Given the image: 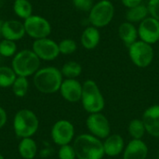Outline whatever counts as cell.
Listing matches in <instances>:
<instances>
[{
	"label": "cell",
	"mask_w": 159,
	"mask_h": 159,
	"mask_svg": "<svg viewBox=\"0 0 159 159\" xmlns=\"http://www.w3.org/2000/svg\"><path fill=\"white\" fill-rule=\"evenodd\" d=\"M128 132L132 140H143L146 133V129L142 118L132 119L129 123Z\"/></svg>",
	"instance_id": "obj_23"
},
{
	"label": "cell",
	"mask_w": 159,
	"mask_h": 159,
	"mask_svg": "<svg viewBox=\"0 0 159 159\" xmlns=\"http://www.w3.org/2000/svg\"><path fill=\"white\" fill-rule=\"evenodd\" d=\"M59 92L66 102L71 103L78 102L81 101L82 84L77 79L64 78Z\"/></svg>",
	"instance_id": "obj_13"
},
{
	"label": "cell",
	"mask_w": 159,
	"mask_h": 159,
	"mask_svg": "<svg viewBox=\"0 0 159 159\" xmlns=\"http://www.w3.org/2000/svg\"><path fill=\"white\" fill-rule=\"evenodd\" d=\"M102 143L104 155L110 157L122 155L126 146L125 141L120 134H110L106 139L103 140Z\"/></svg>",
	"instance_id": "obj_17"
},
{
	"label": "cell",
	"mask_w": 159,
	"mask_h": 159,
	"mask_svg": "<svg viewBox=\"0 0 159 159\" xmlns=\"http://www.w3.org/2000/svg\"><path fill=\"white\" fill-rule=\"evenodd\" d=\"M17 52L18 51L16 42L7 39H3L0 41V57L13 58Z\"/></svg>",
	"instance_id": "obj_27"
},
{
	"label": "cell",
	"mask_w": 159,
	"mask_h": 159,
	"mask_svg": "<svg viewBox=\"0 0 159 159\" xmlns=\"http://www.w3.org/2000/svg\"><path fill=\"white\" fill-rule=\"evenodd\" d=\"M13 131L20 138L33 137L39 129V119L36 114L27 108L19 110L13 117Z\"/></svg>",
	"instance_id": "obj_3"
},
{
	"label": "cell",
	"mask_w": 159,
	"mask_h": 159,
	"mask_svg": "<svg viewBox=\"0 0 159 159\" xmlns=\"http://www.w3.org/2000/svg\"><path fill=\"white\" fill-rule=\"evenodd\" d=\"M30 88V82L28 77L23 76H17L16 80L14 81L11 89L13 94L18 98H23L27 95Z\"/></svg>",
	"instance_id": "obj_26"
},
{
	"label": "cell",
	"mask_w": 159,
	"mask_h": 159,
	"mask_svg": "<svg viewBox=\"0 0 159 159\" xmlns=\"http://www.w3.org/2000/svg\"><path fill=\"white\" fill-rule=\"evenodd\" d=\"M13 11L20 19L26 20L33 15V6L29 0H15L13 3Z\"/></svg>",
	"instance_id": "obj_22"
},
{
	"label": "cell",
	"mask_w": 159,
	"mask_h": 159,
	"mask_svg": "<svg viewBox=\"0 0 159 159\" xmlns=\"http://www.w3.org/2000/svg\"><path fill=\"white\" fill-rule=\"evenodd\" d=\"M142 120L146 133L154 138H159V104L148 107L143 114Z\"/></svg>",
	"instance_id": "obj_14"
},
{
	"label": "cell",
	"mask_w": 159,
	"mask_h": 159,
	"mask_svg": "<svg viewBox=\"0 0 159 159\" xmlns=\"http://www.w3.org/2000/svg\"><path fill=\"white\" fill-rule=\"evenodd\" d=\"M1 1H2V0H0V2H1Z\"/></svg>",
	"instance_id": "obj_36"
},
{
	"label": "cell",
	"mask_w": 159,
	"mask_h": 159,
	"mask_svg": "<svg viewBox=\"0 0 159 159\" xmlns=\"http://www.w3.org/2000/svg\"><path fill=\"white\" fill-rule=\"evenodd\" d=\"M86 127L89 134L102 141L106 139L111 134V125L109 119L102 112L89 114L86 119Z\"/></svg>",
	"instance_id": "obj_10"
},
{
	"label": "cell",
	"mask_w": 159,
	"mask_h": 159,
	"mask_svg": "<svg viewBox=\"0 0 159 159\" xmlns=\"http://www.w3.org/2000/svg\"><path fill=\"white\" fill-rule=\"evenodd\" d=\"M7 122V113L2 106H0V129L6 126Z\"/></svg>",
	"instance_id": "obj_33"
},
{
	"label": "cell",
	"mask_w": 159,
	"mask_h": 159,
	"mask_svg": "<svg viewBox=\"0 0 159 159\" xmlns=\"http://www.w3.org/2000/svg\"><path fill=\"white\" fill-rule=\"evenodd\" d=\"M32 50L36 54L40 61H54L61 54L59 44L48 37L34 40L32 46Z\"/></svg>",
	"instance_id": "obj_11"
},
{
	"label": "cell",
	"mask_w": 159,
	"mask_h": 159,
	"mask_svg": "<svg viewBox=\"0 0 159 159\" xmlns=\"http://www.w3.org/2000/svg\"><path fill=\"white\" fill-rule=\"evenodd\" d=\"M80 102L83 109L88 114L101 113L105 106L104 97L98 84L92 79H88L82 84V96Z\"/></svg>",
	"instance_id": "obj_4"
},
{
	"label": "cell",
	"mask_w": 159,
	"mask_h": 159,
	"mask_svg": "<svg viewBox=\"0 0 159 159\" xmlns=\"http://www.w3.org/2000/svg\"><path fill=\"white\" fill-rule=\"evenodd\" d=\"M18 153L22 159H34L38 154L36 142L32 137L20 139L18 144Z\"/></svg>",
	"instance_id": "obj_20"
},
{
	"label": "cell",
	"mask_w": 159,
	"mask_h": 159,
	"mask_svg": "<svg viewBox=\"0 0 159 159\" xmlns=\"http://www.w3.org/2000/svg\"><path fill=\"white\" fill-rule=\"evenodd\" d=\"M40 59L32 49L18 51L11 61V68L17 76H33L40 69Z\"/></svg>",
	"instance_id": "obj_5"
},
{
	"label": "cell",
	"mask_w": 159,
	"mask_h": 159,
	"mask_svg": "<svg viewBox=\"0 0 159 159\" xmlns=\"http://www.w3.org/2000/svg\"><path fill=\"white\" fill-rule=\"evenodd\" d=\"M138 36L140 40L154 45L159 41V20L148 16L138 26Z\"/></svg>",
	"instance_id": "obj_12"
},
{
	"label": "cell",
	"mask_w": 159,
	"mask_h": 159,
	"mask_svg": "<svg viewBox=\"0 0 159 159\" xmlns=\"http://www.w3.org/2000/svg\"><path fill=\"white\" fill-rule=\"evenodd\" d=\"M61 72L62 74L63 78L76 79L82 74V66L77 61H70L62 65Z\"/></svg>",
	"instance_id": "obj_24"
},
{
	"label": "cell",
	"mask_w": 159,
	"mask_h": 159,
	"mask_svg": "<svg viewBox=\"0 0 159 159\" xmlns=\"http://www.w3.org/2000/svg\"><path fill=\"white\" fill-rule=\"evenodd\" d=\"M50 136L52 142L58 146L71 144L75 138V126L67 119H60L53 124Z\"/></svg>",
	"instance_id": "obj_9"
},
{
	"label": "cell",
	"mask_w": 159,
	"mask_h": 159,
	"mask_svg": "<svg viewBox=\"0 0 159 159\" xmlns=\"http://www.w3.org/2000/svg\"><path fill=\"white\" fill-rule=\"evenodd\" d=\"M16 78L17 75L13 71L11 66H0V89L11 88Z\"/></svg>",
	"instance_id": "obj_25"
},
{
	"label": "cell",
	"mask_w": 159,
	"mask_h": 159,
	"mask_svg": "<svg viewBox=\"0 0 159 159\" xmlns=\"http://www.w3.org/2000/svg\"><path fill=\"white\" fill-rule=\"evenodd\" d=\"M75 7L80 11L89 12L94 5L93 0H73Z\"/></svg>",
	"instance_id": "obj_30"
},
{
	"label": "cell",
	"mask_w": 159,
	"mask_h": 159,
	"mask_svg": "<svg viewBox=\"0 0 159 159\" xmlns=\"http://www.w3.org/2000/svg\"><path fill=\"white\" fill-rule=\"evenodd\" d=\"M148 152V146L143 140L131 139L125 146L122 159H146Z\"/></svg>",
	"instance_id": "obj_16"
},
{
	"label": "cell",
	"mask_w": 159,
	"mask_h": 159,
	"mask_svg": "<svg viewBox=\"0 0 159 159\" xmlns=\"http://www.w3.org/2000/svg\"><path fill=\"white\" fill-rule=\"evenodd\" d=\"M3 23H4V20H0V34H1V31H2V27H3Z\"/></svg>",
	"instance_id": "obj_34"
},
{
	"label": "cell",
	"mask_w": 159,
	"mask_h": 159,
	"mask_svg": "<svg viewBox=\"0 0 159 159\" xmlns=\"http://www.w3.org/2000/svg\"><path fill=\"white\" fill-rule=\"evenodd\" d=\"M115 7L110 0H100L95 3L89 12V21L91 26L98 29L111 23L115 17Z\"/></svg>",
	"instance_id": "obj_6"
},
{
	"label": "cell",
	"mask_w": 159,
	"mask_h": 159,
	"mask_svg": "<svg viewBox=\"0 0 159 159\" xmlns=\"http://www.w3.org/2000/svg\"><path fill=\"white\" fill-rule=\"evenodd\" d=\"M58 158L59 159H77L76 154L73 144H66L59 146L58 150Z\"/></svg>",
	"instance_id": "obj_29"
},
{
	"label": "cell",
	"mask_w": 159,
	"mask_h": 159,
	"mask_svg": "<svg viewBox=\"0 0 159 159\" xmlns=\"http://www.w3.org/2000/svg\"><path fill=\"white\" fill-rule=\"evenodd\" d=\"M128 48L129 59L135 66L146 68L153 62L155 52L152 45L142 40H137Z\"/></svg>",
	"instance_id": "obj_7"
},
{
	"label": "cell",
	"mask_w": 159,
	"mask_h": 159,
	"mask_svg": "<svg viewBox=\"0 0 159 159\" xmlns=\"http://www.w3.org/2000/svg\"><path fill=\"white\" fill-rule=\"evenodd\" d=\"M73 146L77 159H102L105 156L102 141L89 133L76 136Z\"/></svg>",
	"instance_id": "obj_2"
},
{
	"label": "cell",
	"mask_w": 159,
	"mask_h": 159,
	"mask_svg": "<svg viewBox=\"0 0 159 159\" xmlns=\"http://www.w3.org/2000/svg\"><path fill=\"white\" fill-rule=\"evenodd\" d=\"M118 35L123 43L129 48L138 40V28L133 23L126 20L119 25Z\"/></svg>",
	"instance_id": "obj_18"
},
{
	"label": "cell",
	"mask_w": 159,
	"mask_h": 159,
	"mask_svg": "<svg viewBox=\"0 0 159 159\" xmlns=\"http://www.w3.org/2000/svg\"><path fill=\"white\" fill-rule=\"evenodd\" d=\"M25 33L31 38L37 40L47 38L51 34V24L44 17L39 15H32L23 21Z\"/></svg>",
	"instance_id": "obj_8"
},
{
	"label": "cell",
	"mask_w": 159,
	"mask_h": 159,
	"mask_svg": "<svg viewBox=\"0 0 159 159\" xmlns=\"http://www.w3.org/2000/svg\"><path fill=\"white\" fill-rule=\"evenodd\" d=\"M121 2L128 9L143 4V0H121Z\"/></svg>",
	"instance_id": "obj_32"
},
{
	"label": "cell",
	"mask_w": 159,
	"mask_h": 159,
	"mask_svg": "<svg viewBox=\"0 0 159 159\" xmlns=\"http://www.w3.org/2000/svg\"><path fill=\"white\" fill-rule=\"evenodd\" d=\"M158 159H159V157H158Z\"/></svg>",
	"instance_id": "obj_37"
},
{
	"label": "cell",
	"mask_w": 159,
	"mask_h": 159,
	"mask_svg": "<svg viewBox=\"0 0 159 159\" xmlns=\"http://www.w3.org/2000/svg\"><path fill=\"white\" fill-rule=\"evenodd\" d=\"M149 15L148 7L141 4L137 7L129 8L126 12V20L131 23H140Z\"/></svg>",
	"instance_id": "obj_21"
},
{
	"label": "cell",
	"mask_w": 159,
	"mask_h": 159,
	"mask_svg": "<svg viewBox=\"0 0 159 159\" xmlns=\"http://www.w3.org/2000/svg\"><path fill=\"white\" fill-rule=\"evenodd\" d=\"M147 7L149 14L159 20V0H149Z\"/></svg>",
	"instance_id": "obj_31"
},
{
	"label": "cell",
	"mask_w": 159,
	"mask_h": 159,
	"mask_svg": "<svg viewBox=\"0 0 159 159\" xmlns=\"http://www.w3.org/2000/svg\"><path fill=\"white\" fill-rule=\"evenodd\" d=\"M25 34L26 33H25L23 22L18 20H4L1 34H0V36H2L3 39L16 42L18 40L22 39Z\"/></svg>",
	"instance_id": "obj_15"
},
{
	"label": "cell",
	"mask_w": 159,
	"mask_h": 159,
	"mask_svg": "<svg viewBox=\"0 0 159 159\" xmlns=\"http://www.w3.org/2000/svg\"><path fill=\"white\" fill-rule=\"evenodd\" d=\"M63 79L61 70L54 66L40 68L33 75L34 86L42 94H54L58 92Z\"/></svg>",
	"instance_id": "obj_1"
},
{
	"label": "cell",
	"mask_w": 159,
	"mask_h": 159,
	"mask_svg": "<svg viewBox=\"0 0 159 159\" xmlns=\"http://www.w3.org/2000/svg\"><path fill=\"white\" fill-rule=\"evenodd\" d=\"M0 159H6L5 158V157H4L1 153H0Z\"/></svg>",
	"instance_id": "obj_35"
},
{
	"label": "cell",
	"mask_w": 159,
	"mask_h": 159,
	"mask_svg": "<svg viewBox=\"0 0 159 159\" xmlns=\"http://www.w3.org/2000/svg\"><path fill=\"white\" fill-rule=\"evenodd\" d=\"M101 41L100 30L94 26H88L81 34L80 42L86 49H94Z\"/></svg>",
	"instance_id": "obj_19"
},
{
	"label": "cell",
	"mask_w": 159,
	"mask_h": 159,
	"mask_svg": "<svg viewBox=\"0 0 159 159\" xmlns=\"http://www.w3.org/2000/svg\"><path fill=\"white\" fill-rule=\"evenodd\" d=\"M59 44L60 53L62 55H71L75 53L77 49V44L75 40L66 38L61 40Z\"/></svg>",
	"instance_id": "obj_28"
}]
</instances>
